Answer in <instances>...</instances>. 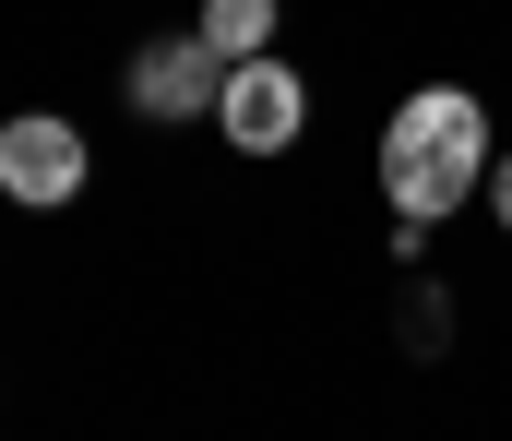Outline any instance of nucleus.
Masks as SVG:
<instances>
[{
	"label": "nucleus",
	"instance_id": "f257e3e1",
	"mask_svg": "<svg viewBox=\"0 0 512 441\" xmlns=\"http://www.w3.org/2000/svg\"><path fill=\"white\" fill-rule=\"evenodd\" d=\"M489 167H501V144H489V108H477L465 84H417L382 120V203H393V227H441L453 203L489 191Z\"/></svg>",
	"mask_w": 512,
	"mask_h": 441
},
{
	"label": "nucleus",
	"instance_id": "f03ea898",
	"mask_svg": "<svg viewBox=\"0 0 512 441\" xmlns=\"http://www.w3.org/2000/svg\"><path fill=\"white\" fill-rule=\"evenodd\" d=\"M120 96L143 108V120H215V96H227V60L179 24V36H143L131 48V72H120Z\"/></svg>",
	"mask_w": 512,
	"mask_h": 441
},
{
	"label": "nucleus",
	"instance_id": "7ed1b4c3",
	"mask_svg": "<svg viewBox=\"0 0 512 441\" xmlns=\"http://www.w3.org/2000/svg\"><path fill=\"white\" fill-rule=\"evenodd\" d=\"M215 132H227L239 155H286L298 132H310V84H298V72L262 48V60H239V72H227V96H215Z\"/></svg>",
	"mask_w": 512,
	"mask_h": 441
},
{
	"label": "nucleus",
	"instance_id": "20e7f679",
	"mask_svg": "<svg viewBox=\"0 0 512 441\" xmlns=\"http://www.w3.org/2000/svg\"><path fill=\"white\" fill-rule=\"evenodd\" d=\"M84 167H96V155H84L72 120H12V132H0V191H12L24 215H60V203L84 191Z\"/></svg>",
	"mask_w": 512,
	"mask_h": 441
},
{
	"label": "nucleus",
	"instance_id": "39448f33",
	"mask_svg": "<svg viewBox=\"0 0 512 441\" xmlns=\"http://www.w3.org/2000/svg\"><path fill=\"white\" fill-rule=\"evenodd\" d=\"M191 36L239 72V60H262V48H274V0H203V24H191Z\"/></svg>",
	"mask_w": 512,
	"mask_h": 441
},
{
	"label": "nucleus",
	"instance_id": "423d86ee",
	"mask_svg": "<svg viewBox=\"0 0 512 441\" xmlns=\"http://www.w3.org/2000/svg\"><path fill=\"white\" fill-rule=\"evenodd\" d=\"M489 215H501V239H512V155L489 167Z\"/></svg>",
	"mask_w": 512,
	"mask_h": 441
}]
</instances>
